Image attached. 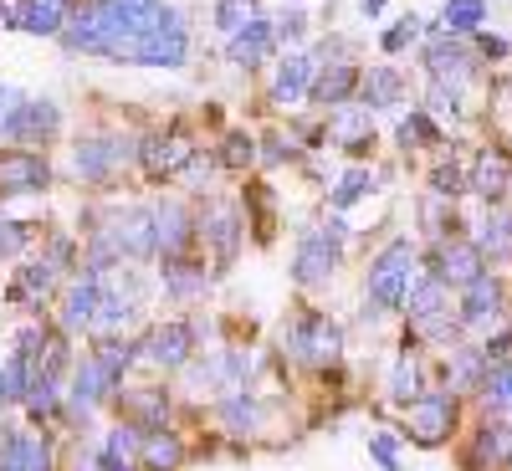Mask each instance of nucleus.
Instances as JSON below:
<instances>
[{
  "label": "nucleus",
  "instance_id": "obj_31",
  "mask_svg": "<svg viewBox=\"0 0 512 471\" xmlns=\"http://www.w3.org/2000/svg\"><path fill=\"white\" fill-rule=\"evenodd\" d=\"M477 390H482L487 410H497V415H512V354H507L502 364H492V369H487V379L477 384Z\"/></svg>",
  "mask_w": 512,
  "mask_h": 471
},
{
  "label": "nucleus",
  "instance_id": "obj_6",
  "mask_svg": "<svg viewBox=\"0 0 512 471\" xmlns=\"http://www.w3.org/2000/svg\"><path fill=\"white\" fill-rule=\"evenodd\" d=\"M108 236L118 241L123 267H139V262H149V256L159 251L154 246V210H139V205L118 210V216L108 221Z\"/></svg>",
  "mask_w": 512,
  "mask_h": 471
},
{
  "label": "nucleus",
  "instance_id": "obj_29",
  "mask_svg": "<svg viewBox=\"0 0 512 471\" xmlns=\"http://www.w3.org/2000/svg\"><path fill=\"white\" fill-rule=\"evenodd\" d=\"M482 379H487V359H482V349L461 344V349L451 354V364H446V384H451V390H477Z\"/></svg>",
  "mask_w": 512,
  "mask_h": 471
},
{
  "label": "nucleus",
  "instance_id": "obj_30",
  "mask_svg": "<svg viewBox=\"0 0 512 471\" xmlns=\"http://www.w3.org/2000/svg\"><path fill=\"white\" fill-rule=\"evenodd\" d=\"M139 354H144V349L134 344V338H98V344H93V359L103 364V374H108L113 384L123 379V369H128V364H134Z\"/></svg>",
  "mask_w": 512,
  "mask_h": 471
},
{
  "label": "nucleus",
  "instance_id": "obj_9",
  "mask_svg": "<svg viewBox=\"0 0 512 471\" xmlns=\"http://www.w3.org/2000/svg\"><path fill=\"white\" fill-rule=\"evenodd\" d=\"M62 134V108L52 98H21L16 113L6 118V139L21 144H52Z\"/></svg>",
  "mask_w": 512,
  "mask_h": 471
},
{
  "label": "nucleus",
  "instance_id": "obj_10",
  "mask_svg": "<svg viewBox=\"0 0 512 471\" xmlns=\"http://www.w3.org/2000/svg\"><path fill=\"white\" fill-rule=\"evenodd\" d=\"M134 154L123 139H82L77 149H72V175L82 180V185H108L113 180V169Z\"/></svg>",
  "mask_w": 512,
  "mask_h": 471
},
{
  "label": "nucleus",
  "instance_id": "obj_45",
  "mask_svg": "<svg viewBox=\"0 0 512 471\" xmlns=\"http://www.w3.org/2000/svg\"><path fill=\"white\" fill-rule=\"evenodd\" d=\"M507 354H512V333H507V328H502V333H487V344H482V359H487V369H492V364H502Z\"/></svg>",
  "mask_w": 512,
  "mask_h": 471
},
{
  "label": "nucleus",
  "instance_id": "obj_26",
  "mask_svg": "<svg viewBox=\"0 0 512 471\" xmlns=\"http://www.w3.org/2000/svg\"><path fill=\"white\" fill-rule=\"evenodd\" d=\"M72 16V0H26V11H21V26L26 36H57Z\"/></svg>",
  "mask_w": 512,
  "mask_h": 471
},
{
  "label": "nucleus",
  "instance_id": "obj_51",
  "mask_svg": "<svg viewBox=\"0 0 512 471\" xmlns=\"http://www.w3.org/2000/svg\"><path fill=\"white\" fill-rule=\"evenodd\" d=\"M0 405H6V369H0Z\"/></svg>",
  "mask_w": 512,
  "mask_h": 471
},
{
  "label": "nucleus",
  "instance_id": "obj_18",
  "mask_svg": "<svg viewBox=\"0 0 512 471\" xmlns=\"http://www.w3.org/2000/svg\"><path fill=\"white\" fill-rule=\"evenodd\" d=\"M241 226H246V221L236 216L231 205H216V210H210V216H200V221H195V231H200V236H205L210 246L221 251V272H226V267L236 262V246H241Z\"/></svg>",
  "mask_w": 512,
  "mask_h": 471
},
{
  "label": "nucleus",
  "instance_id": "obj_12",
  "mask_svg": "<svg viewBox=\"0 0 512 471\" xmlns=\"http://www.w3.org/2000/svg\"><path fill=\"white\" fill-rule=\"evenodd\" d=\"M98 303H103V272H82L72 287H67V297H62V333H77V328H88L93 323V313H98Z\"/></svg>",
  "mask_w": 512,
  "mask_h": 471
},
{
  "label": "nucleus",
  "instance_id": "obj_25",
  "mask_svg": "<svg viewBox=\"0 0 512 471\" xmlns=\"http://www.w3.org/2000/svg\"><path fill=\"white\" fill-rule=\"evenodd\" d=\"M405 98V77L395 67H369L359 77V103L364 108H395Z\"/></svg>",
  "mask_w": 512,
  "mask_h": 471
},
{
  "label": "nucleus",
  "instance_id": "obj_17",
  "mask_svg": "<svg viewBox=\"0 0 512 471\" xmlns=\"http://www.w3.org/2000/svg\"><path fill=\"white\" fill-rule=\"evenodd\" d=\"M52 287H57V267L41 256V262H21V267H16L6 297H11V303H21V308H41V303L52 297Z\"/></svg>",
  "mask_w": 512,
  "mask_h": 471
},
{
  "label": "nucleus",
  "instance_id": "obj_46",
  "mask_svg": "<svg viewBox=\"0 0 512 471\" xmlns=\"http://www.w3.org/2000/svg\"><path fill=\"white\" fill-rule=\"evenodd\" d=\"M369 451H374V461L384 471H400V456H395V441L390 436H369Z\"/></svg>",
  "mask_w": 512,
  "mask_h": 471
},
{
  "label": "nucleus",
  "instance_id": "obj_2",
  "mask_svg": "<svg viewBox=\"0 0 512 471\" xmlns=\"http://www.w3.org/2000/svg\"><path fill=\"white\" fill-rule=\"evenodd\" d=\"M282 349H287L292 359L323 369V364H333L338 354H344V328H338L328 313H318V308H303V313L282 328Z\"/></svg>",
  "mask_w": 512,
  "mask_h": 471
},
{
  "label": "nucleus",
  "instance_id": "obj_50",
  "mask_svg": "<svg viewBox=\"0 0 512 471\" xmlns=\"http://www.w3.org/2000/svg\"><path fill=\"white\" fill-rule=\"evenodd\" d=\"M379 11H384V0H364V16H369V21H374Z\"/></svg>",
  "mask_w": 512,
  "mask_h": 471
},
{
  "label": "nucleus",
  "instance_id": "obj_35",
  "mask_svg": "<svg viewBox=\"0 0 512 471\" xmlns=\"http://www.w3.org/2000/svg\"><path fill=\"white\" fill-rule=\"evenodd\" d=\"M487 16V0H446V11H441V26L456 36V31H477Z\"/></svg>",
  "mask_w": 512,
  "mask_h": 471
},
{
  "label": "nucleus",
  "instance_id": "obj_38",
  "mask_svg": "<svg viewBox=\"0 0 512 471\" xmlns=\"http://www.w3.org/2000/svg\"><path fill=\"white\" fill-rule=\"evenodd\" d=\"M436 139H441V128H436L431 113H410L400 123V149H425V144H436Z\"/></svg>",
  "mask_w": 512,
  "mask_h": 471
},
{
  "label": "nucleus",
  "instance_id": "obj_48",
  "mask_svg": "<svg viewBox=\"0 0 512 471\" xmlns=\"http://www.w3.org/2000/svg\"><path fill=\"white\" fill-rule=\"evenodd\" d=\"M477 47H482L487 62H502V57H507V41H502V36H477Z\"/></svg>",
  "mask_w": 512,
  "mask_h": 471
},
{
  "label": "nucleus",
  "instance_id": "obj_28",
  "mask_svg": "<svg viewBox=\"0 0 512 471\" xmlns=\"http://www.w3.org/2000/svg\"><path fill=\"white\" fill-rule=\"evenodd\" d=\"M477 251L487 256V262H502V256H512V216L507 210H487L482 226H477Z\"/></svg>",
  "mask_w": 512,
  "mask_h": 471
},
{
  "label": "nucleus",
  "instance_id": "obj_27",
  "mask_svg": "<svg viewBox=\"0 0 512 471\" xmlns=\"http://www.w3.org/2000/svg\"><path fill=\"white\" fill-rule=\"evenodd\" d=\"M425 67L436 72V82H461L472 72V57H466V47L451 36V41H431V47H425Z\"/></svg>",
  "mask_w": 512,
  "mask_h": 471
},
{
  "label": "nucleus",
  "instance_id": "obj_22",
  "mask_svg": "<svg viewBox=\"0 0 512 471\" xmlns=\"http://www.w3.org/2000/svg\"><path fill=\"white\" fill-rule=\"evenodd\" d=\"M164 292L180 297V303H195V297L205 292V262H195L190 251L164 256Z\"/></svg>",
  "mask_w": 512,
  "mask_h": 471
},
{
  "label": "nucleus",
  "instance_id": "obj_4",
  "mask_svg": "<svg viewBox=\"0 0 512 471\" xmlns=\"http://www.w3.org/2000/svg\"><path fill=\"white\" fill-rule=\"evenodd\" d=\"M456 420H461L456 390H451V395H420V400H410V405H405V425H400V431H405L415 446L436 451V446H446V441H451Z\"/></svg>",
  "mask_w": 512,
  "mask_h": 471
},
{
  "label": "nucleus",
  "instance_id": "obj_44",
  "mask_svg": "<svg viewBox=\"0 0 512 471\" xmlns=\"http://www.w3.org/2000/svg\"><path fill=\"white\" fill-rule=\"evenodd\" d=\"M431 108L436 113H461V88H456V82H436V88H431Z\"/></svg>",
  "mask_w": 512,
  "mask_h": 471
},
{
  "label": "nucleus",
  "instance_id": "obj_47",
  "mask_svg": "<svg viewBox=\"0 0 512 471\" xmlns=\"http://www.w3.org/2000/svg\"><path fill=\"white\" fill-rule=\"evenodd\" d=\"M303 31H308V16H303V11H287V16H282V26H277V36H282V41H303Z\"/></svg>",
  "mask_w": 512,
  "mask_h": 471
},
{
  "label": "nucleus",
  "instance_id": "obj_5",
  "mask_svg": "<svg viewBox=\"0 0 512 471\" xmlns=\"http://www.w3.org/2000/svg\"><path fill=\"white\" fill-rule=\"evenodd\" d=\"M190 57V31H185V16L180 11H169L164 6V21L134 41V52H128V62H139V67H185Z\"/></svg>",
  "mask_w": 512,
  "mask_h": 471
},
{
  "label": "nucleus",
  "instance_id": "obj_13",
  "mask_svg": "<svg viewBox=\"0 0 512 471\" xmlns=\"http://www.w3.org/2000/svg\"><path fill=\"white\" fill-rule=\"evenodd\" d=\"M159 369H185L195 354V328L190 323H159L149 333V349H144Z\"/></svg>",
  "mask_w": 512,
  "mask_h": 471
},
{
  "label": "nucleus",
  "instance_id": "obj_32",
  "mask_svg": "<svg viewBox=\"0 0 512 471\" xmlns=\"http://www.w3.org/2000/svg\"><path fill=\"white\" fill-rule=\"evenodd\" d=\"M410 318H425V313H436V308H451L446 303V282L431 272L425 282H410V292H405V303H400Z\"/></svg>",
  "mask_w": 512,
  "mask_h": 471
},
{
  "label": "nucleus",
  "instance_id": "obj_7",
  "mask_svg": "<svg viewBox=\"0 0 512 471\" xmlns=\"http://www.w3.org/2000/svg\"><path fill=\"white\" fill-rule=\"evenodd\" d=\"M52 185V164L31 149H0V200L11 195H36Z\"/></svg>",
  "mask_w": 512,
  "mask_h": 471
},
{
  "label": "nucleus",
  "instance_id": "obj_34",
  "mask_svg": "<svg viewBox=\"0 0 512 471\" xmlns=\"http://www.w3.org/2000/svg\"><path fill=\"white\" fill-rule=\"evenodd\" d=\"M221 420H226V431H256V425H262V405L256 400H246V395H226L221 400Z\"/></svg>",
  "mask_w": 512,
  "mask_h": 471
},
{
  "label": "nucleus",
  "instance_id": "obj_39",
  "mask_svg": "<svg viewBox=\"0 0 512 471\" xmlns=\"http://www.w3.org/2000/svg\"><path fill=\"white\" fill-rule=\"evenodd\" d=\"M123 410L134 415V425H164V390H149V395H123Z\"/></svg>",
  "mask_w": 512,
  "mask_h": 471
},
{
  "label": "nucleus",
  "instance_id": "obj_40",
  "mask_svg": "<svg viewBox=\"0 0 512 471\" xmlns=\"http://www.w3.org/2000/svg\"><path fill=\"white\" fill-rule=\"evenodd\" d=\"M221 164L226 169H251L256 164V139L251 134H226L221 139Z\"/></svg>",
  "mask_w": 512,
  "mask_h": 471
},
{
  "label": "nucleus",
  "instance_id": "obj_15",
  "mask_svg": "<svg viewBox=\"0 0 512 471\" xmlns=\"http://www.w3.org/2000/svg\"><path fill=\"white\" fill-rule=\"evenodd\" d=\"M497 313H502V282L482 272L472 287H466L456 318H461V328H492V323H497Z\"/></svg>",
  "mask_w": 512,
  "mask_h": 471
},
{
  "label": "nucleus",
  "instance_id": "obj_24",
  "mask_svg": "<svg viewBox=\"0 0 512 471\" xmlns=\"http://www.w3.org/2000/svg\"><path fill=\"white\" fill-rule=\"evenodd\" d=\"M308 88H313V62L303 57V52H292L282 67H277V77H272V103H303L308 98Z\"/></svg>",
  "mask_w": 512,
  "mask_h": 471
},
{
  "label": "nucleus",
  "instance_id": "obj_11",
  "mask_svg": "<svg viewBox=\"0 0 512 471\" xmlns=\"http://www.w3.org/2000/svg\"><path fill=\"white\" fill-rule=\"evenodd\" d=\"M446 287H472L487 272V256L477 251V241H451L436 251V267H431Z\"/></svg>",
  "mask_w": 512,
  "mask_h": 471
},
{
  "label": "nucleus",
  "instance_id": "obj_20",
  "mask_svg": "<svg viewBox=\"0 0 512 471\" xmlns=\"http://www.w3.org/2000/svg\"><path fill=\"white\" fill-rule=\"evenodd\" d=\"M190 241H195V221H190V210L185 205H159L154 210V246L164 251V256H180V251H190Z\"/></svg>",
  "mask_w": 512,
  "mask_h": 471
},
{
  "label": "nucleus",
  "instance_id": "obj_21",
  "mask_svg": "<svg viewBox=\"0 0 512 471\" xmlns=\"http://www.w3.org/2000/svg\"><path fill=\"white\" fill-rule=\"evenodd\" d=\"M185 466V441L175 431H144L139 441V471H180Z\"/></svg>",
  "mask_w": 512,
  "mask_h": 471
},
{
  "label": "nucleus",
  "instance_id": "obj_41",
  "mask_svg": "<svg viewBox=\"0 0 512 471\" xmlns=\"http://www.w3.org/2000/svg\"><path fill=\"white\" fill-rule=\"evenodd\" d=\"M431 190H436L441 200H456V195L466 190V169H461L456 159H446V164H436V169H431Z\"/></svg>",
  "mask_w": 512,
  "mask_h": 471
},
{
  "label": "nucleus",
  "instance_id": "obj_3",
  "mask_svg": "<svg viewBox=\"0 0 512 471\" xmlns=\"http://www.w3.org/2000/svg\"><path fill=\"white\" fill-rule=\"evenodd\" d=\"M410 282H415V251H410V241H390V246L374 256V267H369V303L379 313L384 308H400Z\"/></svg>",
  "mask_w": 512,
  "mask_h": 471
},
{
  "label": "nucleus",
  "instance_id": "obj_42",
  "mask_svg": "<svg viewBox=\"0 0 512 471\" xmlns=\"http://www.w3.org/2000/svg\"><path fill=\"white\" fill-rule=\"evenodd\" d=\"M415 36H420V21H415V16H405L400 26H390V31H384V41H379V47L395 57V52H405V47H410Z\"/></svg>",
  "mask_w": 512,
  "mask_h": 471
},
{
  "label": "nucleus",
  "instance_id": "obj_36",
  "mask_svg": "<svg viewBox=\"0 0 512 471\" xmlns=\"http://www.w3.org/2000/svg\"><path fill=\"white\" fill-rule=\"evenodd\" d=\"M262 16V0H216V26L226 31V36H236L246 21H256Z\"/></svg>",
  "mask_w": 512,
  "mask_h": 471
},
{
  "label": "nucleus",
  "instance_id": "obj_23",
  "mask_svg": "<svg viewBox=\"0 0 512 471\" xmlns=\"http://www.w3.org/2000/svg\"><path fill=\"white\" fill-rule=\"evenodd\" d=\"M272 47H277V31L256 16V21H246V26L231 36V62H236V67H256V62L272 57Z\"/></svg>",
  "mask_w": 512,
  "mask_h": 471
},
{
  "label": "nucleus",
  "instance_id": "obj_49",
  "mask_svg": "<svg viewBox=\"0 0 512 471\" xmlns=\"http://www.w3.org/2000/svg\"><path fill=\"white\" fill-rule=\"evenodd\" d=\"M26 93H16V88H0V134H6V118L16 113V103H21Z\"/></svg>",
  "mask_w": 512,
  "mask_h": 471
},
{
  "label": "nucleus",
  "instance_id": "obj_1",
  "mask_svg": "<svg viewBox=\"0 0 512 471\" xmlns=\"http://www.w3.org/2000/svg\"><path fill=\"white\" fill-rule=\"evenodd\" d=\"M344 241H349L344 216H328L323 226L303 231V241H297V256H292V282H297V287H323V282L338 272Z\"/></svg>",
  "mask_w": 512,
  "mask_h": 471
},
{
  "label": "nucleus",
  "instance_id": "obj_43",
  "mask_svg": "<svg viewBox=\"0 0 512 471\" xmlns=\"http://www.w3.org/2000/svg\"><path fill=\"white\" fill-rule=\"evenodd\" d=\"M26 241H31V231H26L21 221H6V216H0V262H6V256H21Z\"/></svg>",
  "mask_w": 512,
  "mask_h": 471
},
{
  "label": "nucleus",
  "instance_id": "obj_37",
  "mask_svg": "<svg viewBox=\"0 0 512 471\" xmlns=\"http://www.w3.org/2000/svg\"><path fill=\"white\" fill-rule=\"evenodd\" d=\"M369 190H374V175H369V169H349V175L328 190V205H333V210H349V205H354L359 195H369Z\"/></svg>",
  "mask_w": 512,
  "mask_h": 471
},
{
  "label": "nucleus",
  "instance_id": "obj_14",
  "mask_svg": "<svg viewBox=\"0 0 512 471\" xmlns=\"http://www.w3.org/2000/svg\"><path fill=\"white\" fill-rule=\"evenodd\" d=\"M113 390H118V384L103 374V364H98L93 354H82V359L72 364V410L88 415V410H98L103 400H113Z\"/></svg>",
  "mask_w": 512,
  "mask_h": 471
},
{
  "label": "nucleus",
  "instance_id": "obj_33",
  "mask_svg": "<svg viewBox=\"0 0 512 471\" xmlns=\"http://www.w3.org/2000/svg\"><path fill=\"white\" fill-rule=\"evenodd\" d=\"M420 395H425V384H420V359L405 349L400 364L390 369V400H395V405H410V400H420Z\"/></svg>",
  "mask_w": 512,
  "mask_h": 471
},
{
  "label": "nucleus",
  "instance_id": "obj_16",
  "mask_svg": "<svg viewBox=\"0 0 512 471\" xmlns=\"http://www.w3.org/2000/svg\"><path fill=\"white\" fill-rule=\"evenodd\" d=\"M359 67L354 62H333V67H323L318 77H313V88H308V98L318 103V108H344L349 98H359Z\"/></svg>",
  "mask_w": 512,
  "mask_h": 471
},
{
  "label": "nucleus",
  "instance_id": "obj_8",
  "mask_svg": "<svg viewBox=\"0 0 512 471\" xmlns=\"http://www.w3.org/2000/svg\"><path fill=\"white\" fill-rule=\"evenodd\" d=\"M190 159H195V144L185 134H149V139H139V169L154 185L175 180Z\"/></svg>",
  "mask_w": 512,
  "mask_h": 471
},
{
  "label": "nucleus",
  "instance_id": "obj_19",
  "mask_svg": "<svg viewBox=\"0 0 512 471\" xmlns=\"http://www.w3.org/2000/svg\"><path fill=\"white\" fill-rule=\"evenodd\" d=\"M466 185H472L487 205H497V200L507 195V185H512V159H507V149H482V154H477V169L466 175Z\"/></svg>",
  "mask_w": 512,
  "mask_h": 471
}]
</instances>
